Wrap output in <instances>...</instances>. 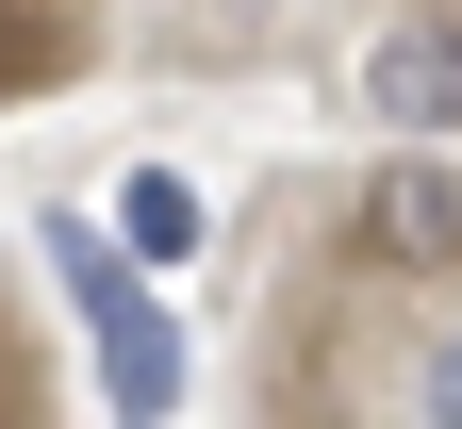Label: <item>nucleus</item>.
Returning <instances> with one entry per match:
<instances>
[{"label": "nucleus", "mask_w": 462, "mask_h": 429, "mask_svg": "<svg viewBox=\"0 0 462 429\" xmlns=\"http://www.w3.org/2000/svg\"><path fill=\"white\" fill-rule=\"evenodd\" d=\"M364 99L396 116V133H462V17H396L364 50Z\"/></svg>", "instance_id": "7ed1b4c3"}, {"label": "nucleus", "mask_w": 462, "mask_h": 429, "mask_svg": "<svg viewBox=\"0 0 462 429\" xmlns=\"http://www.w3.org/2000/svg\"><path fill=\"white\" fill-rule=\"evenodd\" d=\"M116 248H133V265H199V182H182V165H133V199H116Z\"/></svg>", "instance_id": "20e7f679"}, {"label": "nucleus", "mask_w": 462, "mask_h": 429, "mask_svg": "<svg viewBox=\"0 0 462 429\" xmlns=\"http://www.w3.org/2000/svg\"><path fill=\"white\" fill-rule=\"evenodd\" d=\"M364 265H396V281H446V265H462V165L396 149V165L364 182Z\"/></svg>", "instance_id": "f03ea898"}, {"label": "nucleus", "mask_w": 462, "mask_h": 429, "mask_svg": "<svg viewBox=\"0 0 462 429\" xmlns=\"http://www.w3.org/2000/svg\"><path fill=\"white\" fill-rule=\"evenodd\" d=\"M50 265H67L83 331H99V396H116V429H165V396H182V331L133 297V265H116L83 215H50Z\"/></svg>", "instance_id": "f257e3e1"}, {"label": "nucleus", "mask_w": 462, "mask_h": 429, "mask_svg": "<svg viewBox=\"0 0 462 429\" xmlns=\"http://www.w3.org/2000/svg\"><path fill=\"white\" fill-rule=\"evenodd\" d=\"M67 0H0V99H17V83H50V67H67Z\"/></svg>", "instance_id": "39448f33"}]
</instances>
